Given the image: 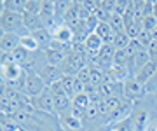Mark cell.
<instances>
[{
  "label": "cell",
  "instance_id": "obj_25",
  "mask_svg": "<svg viewBox=\"0 0 157 131\" xmlns=\"http://www.w3.org/2000/svg\"><path fill=\"white\" fill-rule=\"evenodd\" d=\"M100 117V108H98V102H93L89 107L86 108V119L87 121H94Z\"/></svg>",
  "mask_w": 157,
  "mask_h": 131
},
{
  "label": "cell",
  "instance_id": "obj_39",
  "mask_svg": "<svg viewBox=\"0 0 157 131\" xmlns=\"http://www.w3.org/2000/svg\"><path fill=\"white\" fill-rule=\"evenodd\" d=\"M25 131H26V129H25Z\"/></svg>",
  "mask_w": 157,
  "mask_h": 131
},
{
  "label": "cell",
  "instance_id": "obj_21",
  "mask_svg": "<svg viewBox=\"0 0 157 131\" xmlns=\"http://www.w3.org/2000/svg\"><path fill=\"white\" fill-rule=\"evenodd\" d=\"M2 131H25V129L17 122H14L11 117L2 115Z\"/></svg>",
  "mask_w": 157,
  "mask_h": 131
},
{
  "label": "cell",
  "instance_id": "obj_26",
  "mask_svg": "<svg viewBox=\"0 0 157 131\" xmlns=\"http://www.w3.org/2000/svg\"><path fill=\"white\" fill-rule=\"evenodd\" d=\"M141 26H143L145 32L152 33V32L157 28V19L154 16H147V17H143V21H141Z\"/></svg>",
  "mask_w": 157,
  "mask_h": 131
},
{
  "label": "cell",
  "instance_id": "obj_12",
  "mask_svg": "<svg viewBox=\"0 0 157 131\" xmlns=\"http://www.w3.org/2000/svg\"><path fill=\"white\" fill-rule=\"evenodd\" d=\"M157 72V63H154V61H148L147 65H143L138 72H136V75H135V79L140 82V84H143V86H147L148 82H150V79L154 77V74Z\"/></svg>",
  "mask_w": 157,
  "mask_h": 131
},
{
  "label": "cell",
  "instance_id": "obj_17",
  "mask_svg": "<svg viewBox=\"0 0 157 131\" xmlns=\"http://www.w3.org/2000/svg\"><path fill=\"white\" fill-rule=\"evenodd\" d=\"M131 37H129L128 33H126V32H121V33H115V37H113V44L112 46L115 47V49H126V47L129 46V44H131Z\"/></svg>",
  "mask_w": 157,
  "mask_h": 131
},
{
  "label": "cell",
  "instance_id": "obj_31",
  "mask_svg": "<svg viewBox=\"0 0 157 131\" xmlns=\"http://www.w3.org/2000/svg\"><path fill=\"white\" fill-rule=\"evenodd\" d=\"M147 52H148V58H150V61L157 63V40H154V42H152V46L147 49Z\"/></svg>",
  "mask_w": 157,
  "mask_h": 131
},
{
  "label": "cell",
  "instance_id": "obj_16",
  "mask_svg": "<svg viewBox=\"0 0 157 131\" xmlns=\"http://www.w3.org/2000/svg\"><path fill=\"white\" fill-rule=\"evenodd\" d=\"M75 82H77V75H63V79H61L63 87H65L67 94L72 98V100H73V96H75Z\"/></svg>",
  "mask_w": 157,
  "mask_h": 131
},
{
  "label": "cell",
  "instance_id": "obj_11",
  "mask_svg": "<svg viewBox=\"0 0 157 131\" xmlns=\"http://www.w3.org/2000/svg\"><path fill=\"white\" fill-rule=\"evenodd\" d=\"M19 46H21V35H16V33H2V39H0V47H2V52H14Z\"/></svg>",
  "mask_w": 157,
  "mask_h": 131
},
{
  "label": "cell",
  "instance_id": "obj_34",
  "mask_svg": "<svg viewBox=\"0 0 157 131\" xmlns=\"http://www.w3.org/2000/svg\"><path fill=\"white\" fill-rule=\"evenodd\" d=\"M152 37H154V40H157V28L152 32Z\"/></svg>",
  "mask_w": 157,
  "mask_h": 131
},
{
  "label": "cell",
  "instance_id": "obj_37",
  "mask_svg": "<svg viewBox=\"0 0 157 131\" xmlns=\"http://www.w3.org/2000/svg\"><path fill=\"white\" fill-rule=\"evenodd\" d=\"M155 131H157V126H155Z\"/></svg>",
  "mask_w": 157,
  "mask_h": 131
},
{
  "label": "cell",
  "instance_id": "obj_28",
  "mask_svg": "<svg viewBox=\"0 0 157 131\" xmlns=\"http://www.w3.org/2000/svg\"><path fill=\"white\" fill-rule=\"evenodd\" d=\"M49 91H51L52 96H68L67 91H65V87H63V84H61V80H59V82H54V84H51Z\"/></svg>",
  "mask_w": 157,
  "mask_h": 131
},
{
  "label": "cell",
  "instance_id": "obj_15",
  "mask_svg": "<svg viewBox=\"0 0 157 131\" xmlns=\"http://www.w3.org/2000/svg\"><path fill=\"white\" fill-rule=\"evenodd\" d=\"M108 25L112 26V30L115 33H121V32H126V23H124V16L113 12L110 14V19H108Z\"/></svg>",
  "mask_w": 157,
  "mask_h": 131
},
{
  "label": "cell",
  "instance_id": "obj_33",
  "mask_svg": "<svg viewBox=\"0 0 157 131\" xmlns=\"http://www.w3.org/2000/svg\"><path fill=\"white\" fill-rule=\"evenodd\" d=\"M152 16L157 19V2H154V11H152Z\"/></svg>",
  "mask_w": 157,
  "mask_h": 131
},
{
  "label": "cell",
  "instance_id": "obj_7",
  "mask_svg": "<svg viewBox=\"0 0 157 131\" xmlns=\"http://www.w3.org/2000/svg\"><path fill=\"white\" fill-rule=\"evenodd\" d=\"M143 94H147V89L145 86L140 84L136 79H128L124 82V98L133 102V100H138L141 98Z\"/></svg>",
  "mask_w": 157,
  "mask_h": 131
},
{
  "label": "cell",
  "instance_id": "obj_18",
  "mask_svg": "<svg viewBox=\"0 0 157 131\" xmlns=\"http://www.w3.org/2000/svg\"><path fill=\"white\" fill-rule=\"evenodd\" d=\"M30 56H32V52L30 51H26V49H25V47H17L16 51L12 52V58H14V61L17 63V65H26V63H28V60H30Z\"/></svg>",
  "mask_w": 157,
  "mask_h": 131
},
{
  "label": "cell",
  "instance_id": "obj_8",
  "mask_svg": "<svg viewBox=\"0 0 157 131\" xmlns=\"http://www.w3.org/2000/svg\"><path fill=\"white\" fill-rule=\"evenodd\" d=\"M52 37H54V42L61 44V46H68V44H72V39H75V32L68 25H59L52 30Z\"/></svg>",
  "mask_w": 157,
  "mask_h": 131
},
{
  "label": "cell",
  "instance_id": "obj_30",
  "mask_svg": "<svg viewBox=\"0 0 157 131\" xmlns=\"http://www.w3.org/2000/svg\"><path fill=\"white\" fill-rule=\"evenodd\" d=\"M128 9H129V2H126V0H115V12L117 14L124 16L128 12Z\"/></svg>",
  "mask_w": 157,
  "mask_h": 131
},
{
  "label": "cell",
  "instance_id": "obj_22",
  "mask_svg": "<svg viewBox=\"0 0 157 131\" xmlns=\"http://www.w3.org/2000/svg\"><path fill=\"white\" fill-rule=\"evenodd\" d=\"M40 9H42V2H39V0H25V12L40 16Z\"/></svg>",
  "mask_w": 157,
  "mask_h": 131
},
{
  "label": "cell",
  "instance_id": "obj_9",
  "mask_svg": "<svg viewBox=\"0 0 157 131\" xmlns=\"http://www.w3.org/2000/svg\"><path fill=\"white\" fill-rule=\"evenodd\" d=\"M59 124H61V128L65 131H82V128H84L82 119L75 117L72 112H67V114L59 115Z\"/></svg>",
  "mask_w": 157,
  "mask_h": 131
},
{
  "label": "cell",
  "instance_id": "obj_35",
  "mask_svg": "<svg viewBox=\"0 0 157 131\" xmlns=\"http://www.w3.org/2000/svg\"><path fill=\"white\" fill-rule=\"evenodd\" d=\"M91 131H108L107 128H96V129H91Z\"/></svg>",
  "mask_w": 157,
  "mask_h": 131
},
{
  "label": "cell",
  "instance_id": "obj_4",
  "mask_svg": "<svg viewBox=\"0 0 157 131\" xmlns=\"http://www.w3.org/2000/svg\"><path fill=\"white\" fill-rule=\"evenodd\" d=\"M30 103H32V107L35 110H39V112H44V114H49V115H56V110H54V98L51 94L49 87L45 89L42 94L35 98H30Z\"/></svg>",
  "mask_w": 157,
  "mask_h": 131
},
{
  "label": "cell",
  "instance_id": "obj_38",
  "mask_svg": "<svg viewBox=\"0 0 157 131\" xmlns=\"http://www.w3.org/2000/svg\"><path fill=\"white\" fill-rule=\"evenodd\" d=\"M61 131H65V129H61Z\"/></svg>",
  "mask_w": 157,
  "mask_h": 131
},
{
  "label": "cell",
  "instance_id": "obj_27",
  "mask_svg": "<svg viewBox=\"0 0 157 131\" xmlns=\"http://www.w3.org/2000/svg\"><path fill=\"white\" fill-rule=\"evenodd\" d=\"M73 2H63V0H59V2H56V17H65V14L68 12V9L72 7Z\"/></svg>",
  "mask_w": 157,
  "mask_h": 131
},
{
  "label": "cell",
  "instance_id": "obj_23",
  "mask_svg": "<svg viewBox=\"0 0 157 131\" xmlns=\"http://www.w3.org/2000/svg\"><path fill=\"white\" fill-rule=\"evenodd\" d=\"M147 119H148V114L147 112H138L133 119V124H135V131H143V128L147 126Z\"/></svg>",
  "mask_w": 157,
  "mask_h": 131
},
{
  "label": "cell",
  "instance_id": "obj_3",
  "mask_svg": "<svg viewBox=\"0 0 157 131\" xmlns=\"http://www.w3.org/2000/svg\"><path fill=\"white\" fill-rule=\"evenodd\" d=\"M45 89H47V86L40 79L39 74H26V79H25V84H23V89H21L23 94H26L28 98H35L42 94Z\"/></svg>",
  "mask_w": 157,
  "mask_h": 131
},
{
  "label": "cell",
  "instance_id": "obj_5",
  "mask_svg": "<svg viewBox=\"0 0 157 131\" xmlns=\"http://www.w3.org/2000/svg\"><path fill=\"white\" fill-rule=\"evenodd\" d=\"M115 47L112 46V44H105V46L101 47V51L96 54L94 58V65H98L100 68L103 70H108L112 68L113 65H115ZM91 65V63H89Z\"/></svg>",
  "mask_w": 157,
  "mask_h": 131
},
{
  "label": "cell",
  "instance_id": "obj_2",
  "mask_svg": "<svg viewBox=\"0 0 157 131\" xmlns=\"http://www.w3.org/2000/svg\"><path fill=\"white\" fill-rule=\"evenodd\" d=\"M19 32L28 33L26 28H25V25H23V14H19V12H7V11L2 12V33L21 35Z\"/></svg>",
  "mask_w": 157,
  "mask_h": 131
},
{
  "label": "cell",
  "instance_id": "obj_1",
  "mask_svg": "<svg viewBox=\"0 0 157 131\" xmlns=\"http://www.w3.org/2000/svg\"><path fill=\"white\" fill-rule=\"evenodd\" d=\"M87 65H89L87 58L72 49V51L68 52V56L65 58V61L61 63V70L65 75H78V72L84 70Z\"/></svg>",
  "mask_w": 157,
  "mask_h": 131
},
{
  "label": "cell",
  "instance_id": "obj_20",
  "mask_svg": "<svg viewBox=\"0 0 157 131\" xmlns=\"http://www.w3.org/2000/svg\"><path fill=\"white\" fill-rule=\"evenodd\" d=\"M21 47H25V49H26V51H30V52H33V51H37V49H40L39 44H37V40L33 39V35H32V33L23 35V37H21Z\"/></svg>",
  "mask_w": 157,
  "mask_h": 131
},
{
  "label": "cell",
  "instance_id": "obj_19",
  "mask_svg": "<svg viewBox=\"0 0 157 131\" xmlns=\"http://www.w3.org/2000/svg\"><path fill=\"white\" fill-rule=\"evenodd\" d=\"M91 103H93V100H91L89 94H86V93H80V94H77V96H73V100H72V105L82 108V110H86Z\"/></svg>",
  "mask_w": 157,
  "mask_h": 131
},
{
  "label": "cell",
  "instance_id": "obj_6",
  "mask_svg": "<svg viewBox=\"0 0 157 131\" xmlns=\"http://www.w3.org/2000/svg\"><path fill=\"white\" fill-rule=\"evenodd\" d=\"M37 74L40 75V79L45 82L47 87H49L51 84H54V82H59V80L63 79V75H65L61 67H52V65H47V63L40 67V70Z\"/></svg>",
  "mask_w": 157,
  "mask_h": 131
},
{
  "label": "cell",
  "instance_id": "obj_13",
  "mask_svg": "<svg viewBox=\"0 0 157 131\" xmlns=\"http://www.w3.org/2000/svg\"><path fill=\"white\" fill-rule=\"evenodd\" d=\"M94 33L100 37L105 44H113V37H115V32L112 30V26L108 23H100L98 26H96Z\"/></svg>",
  "mask_w": 157,
  "mask_h": 131
},
{
  "label": "cell",
  "instance_id": "obj_36",
  "mask_svg": "<svg viewBox=\"0 0 157 131\" xmlns=\"http://www.w3.org/2000/svg\"><path fill=\"white\" fill-rule=\"evenodd\" d=\"M110 131H117V129H115V128H113V129H110Z\"/></svg>",
  "mask_w": 157,
  "mask_h": 131
},
{
  "label": "cell",
  "instance_id": "obj_24",
  "mask_svg": "<svg viewBox=\"0 0 157 131\" xmlns=\"http://www.w3.org/2000/svg\"><path fill=\"white\" fill-rule=\"evenodd\" d=\"M138 42H140V46L143 47V49H148V47L152 46V42H154V37H152V33H148V32H145V30H141V33L138 35Z\"/></svg>",
  "mask_w": 157,
  "mask_h": 131
},
{
  "label": "cell",
  "instance_id": "obj_29",
  "mask_svg": "<svg viewBox=\"0 0 157 131\" xmlns=\"http://www.w3.org/2000/svg\"><path fill=\"white\" fill-rule=\"evenodd\" d=\"M98 6L105 12H108V14L115 12V0H103V2H98Z\"/></svg>",
  "mask_w": 157,
  "mask_h": 131
},
{
  "label": "cell",
  "instance_id": "obj_10",
  "mask_svg": "<svg viewBox=\"0 0 157 131\" xmlns=\"http://www.w3.org/2000/svg\"><path fill=\"white\" fill-rule=\"evenodd\" d=\"M23 25H25V28H26L28 33H33L37 30L45 28L44 19L39 14H30V12H23Z\"/></svg>",
  "mask_w": 157,
  "mask_h": 131
},
{
  "label": "cell",
  "instance_id": "obj_14",
  "mask_svg": "<svg viewBox=\"0 0 157 131\" xmlns=\"http://www.w3.org/2000/svg\"><path fill=\"white\" fill-rule=\"evenodd\" d=\"M2 12H25V0H4L2 2Z\"/></svg>",
  "mask_w": 157,
  "mask_h": 131
},
{
  "label": "cell",
  "instance_id": "obj_32",
  "mask_svg": "<svg viewBox=\"0 0 157 131\" xmlns=\"http://www.w3.org/2000/svg\"><path fill=\"white\" fill-rule=\"evenodd\" d=\"M145 89H147V93H150V91H157V72L154 74V77L150 79V82L145 86Z\"/></svg>",
  "mask_w": 157,
  "mask_h": 131
}]
</instances>
